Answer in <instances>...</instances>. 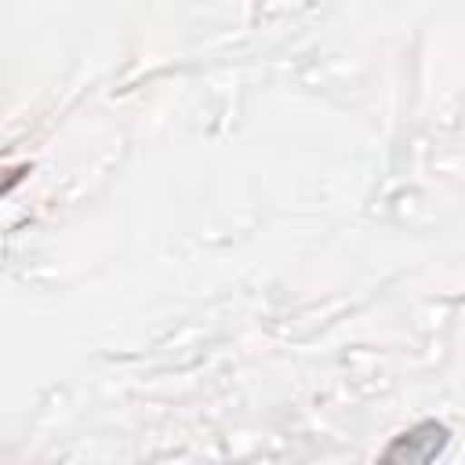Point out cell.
Returning a JSON list of instances; mask_svg holds the SVG:
<instances>
[{"mask_svg":"<svg viewBox=\"0 0 465 465\" xmlns=\"http://www.w3.org/2000/svg\"><path fill=\"white\" fill-rule=\"evenodd\" d=\"M447 443V429L429 421V425H418L414 432H403L389 450L385 458H407V461H429L440 447Z\"/></svg>","mask_w":465,"mask_h":465,"instance_id":"6da1fadb","label":"cell"}]
</instances>
